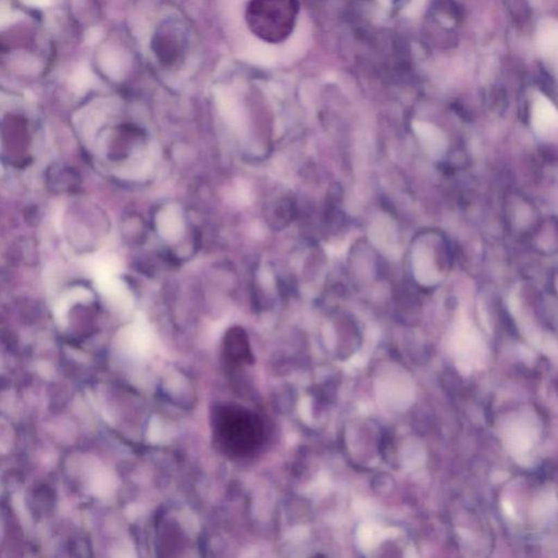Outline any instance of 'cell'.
<instances>
[{
    "label": "cell",
    "mask_w": 558,
    "mask_h": 558,
    "mask_svg": "<svg viewBox=\"0 0 558 558\" xmlns=\"http://www.w3.org/2000/svg\"><path fill=\"white\" fill-rule=\"evenodd\" d=\"M211 426L218 449L232 458L254 454L264 437L260 418L240 406H217L212 411Z\"/></svg>",
    "instance_id": "cell-1"
},
{
    "label": "cell",
    "mask_w": 558,
    "mask_h": 558,
    "mask_svg": "<svg viewBox=\"0 0 558 558\" xmlns=\"http://www.w3.org/2000/svg\"><path fill=\"white\" fill-rule=\"evenodd\" d=\"M531 123L541 138L550 139L558 133V110L543 94L535 97L531 112Z\"/></svg>",
    "instance_id": "cell-2"
},
{
    "label": "cell",
    "mask_w": 558,
    "mask_h": 558,
    "mask_svg": "<svg viewBox=\"0 0 558 558\" xmlns=\"http://www.w3.org/2000/svg\"><path fill=\"white\" fill-rule=\"evenodd\" d=\"M223 356L229 365L252 363L253 354L245 331L241 329H232L228 331L223 345Z\"/></svg>",
    "instance_id": "cell-3"
},
{
    "label": "cell",
    "mask_w": 558,
    "mask_h": 558,
    "mask_svg": "<svg viewBox=\"0 0 558 558\" xmlns=\"http://www.w3.org/2000/svg\"><path fill=\"white\" fill-rule=\"evenodd\" d=\"M153 49L157 58L166 66L176 62L180 54L178 40L165 32L156 34L153 41Z\"/></svg>",
    "instance_id": "cell-4"
},
{
    "label": "cell",
    "mask_w": 558,
    "mask_h": 558,
    "mask_svg": "<svg viewBox=\"0 0 558 558\" xmlns=\"http://www.w3.org/2000/svg\"><path fill=\"white\" fill-rule=\"evenodd\" d=\"M540 46L543 54L550 58H558V26L543 28L540 35Z\"/></svg>",
    "instance_id": "cell-5"
}]
</instances>
